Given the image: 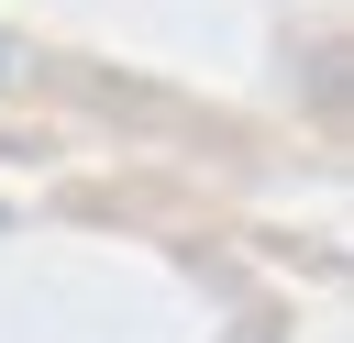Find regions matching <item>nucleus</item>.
I'll use <instances>...</instances> for the list:
<instances>
[{
	"instance_id": "f257e3e1",
	"label": "nucleus",
	"mask_w": 354,
	"mask_h": 343,
	"mask_svg": "<svg viewBox=\"0 0 354 343\" xmlns=\"http://www.w3.org/2000/svg\"><path fill=\"white\" fill-rule=\"evenodd\" d=\"M0 77H11V44H0Z\"/></svg>"
}]
</instances>
